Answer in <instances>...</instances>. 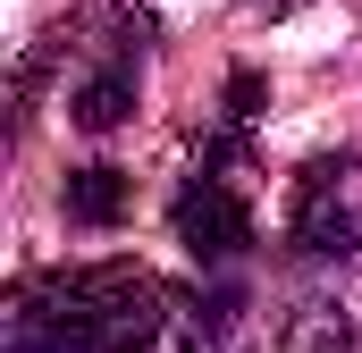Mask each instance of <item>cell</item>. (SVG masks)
<instances>
[{
	"instance_id": "cell-6",
	"label": "cell",
	"mask_w": 362,
	"mask_h": 353,
	"mask_svg": "<svg viewBox=\"0 0 362 353\" xmlns=\"http://www.w3.org/2000/svg\"><path fill=\"white\" fill-rule=\"evenodd\" d=\"M127 202H135V176H127V169H110V160L68 169V185H59V210H68V227H118V219H127Z\"/></svg>"
},
{
	"instance_id": "cell-5",
	"label": "cell",
	"mask_w": 362,
	"mask_h": 353,
	"mask_svg": "<svg viewBox=\"0 0 362 353\" xmlns=\"http://www.w3.org/2000/svg\"><path fill=\"white\" fill-rule=\"evenodd\" d=\"M177 337L185 353H262V311L236 277H211V286L177 294Z\"/></svg>"
},
{
	"instance_id": "cell-2",
	"label": "cell",
	"mask_w": 362,
	"mask_h": 353,
	"mask_svg": "<svg viewBox=\"0 0 362 353\" xmlns=\"http://www.w3.org/2000/svg\"><path fill=\"white\" fill-rule=\"evenodd\" d=\"M245 176H253V135L245 126H211L202 135V152H194V169H185L177 202H169V227H177V244L194 253L202 269H236L253 253V193H245Z\"/></svg>"
},
{
	"instance_id": "cell-1",
	"label": "cell",
	"mask_w": 362,
	"mask_h": 353,
	"mask_svg": "<svg viewBox=\"0 0 362 353\" xmlns=\"http://www.w3.org/2000/svg\"><path fill=\"white\" fill-rule=\"evenodd\" d=\"M177 294L144 261H76L8 286L0 353H144L169 337Z\"/></svg>"
},
{
	"instance_id": "cell-7",
	"label": "cell",
	"mask_w": 362,
	"mask_h": 353,
	"mask_svg": "<svg viewBox=\"0 0 362 353\" xmlns=\"http://www.w3.org/2000/svg\"><path fill=\"white\" fill-rule=\"evenodd\" d=\"M278 353H362V337L329 311V303H303L295 320H286V337H278Z\"/></svg>"
},
{
	"instance_id": "cell-4",
	"label": "cell",
	"mask_w": 362,
	"mask_h": 353,
	"mask_svg": "<svg viewBox=\"0 0 362 353\" xmlns=\"http://www.w3.org/2000/svg\"><path fill=\"white\" fill-rule=\"evenodd\" d=\"M135 101H144V17H110V34L85 42V76L68 92V118L85 126V135H110V126H127L135 118Z\"/></svg>"
},
{
	"instance_id": "cell-3",
	"label": "cell",
	"mask_w": 362,
	"mask_h": 353,
	"mask_svg": "<svg viewBox=\"0 0 362 353\" xmlns=\"http://www.w3.org/2000/svg\"><path fill=\"white\" fill-rule=\"evenodd\" d=\"M286 244L312 261H362V143L320 152L286 193Z\"/></svg>"
}]
</instances>
